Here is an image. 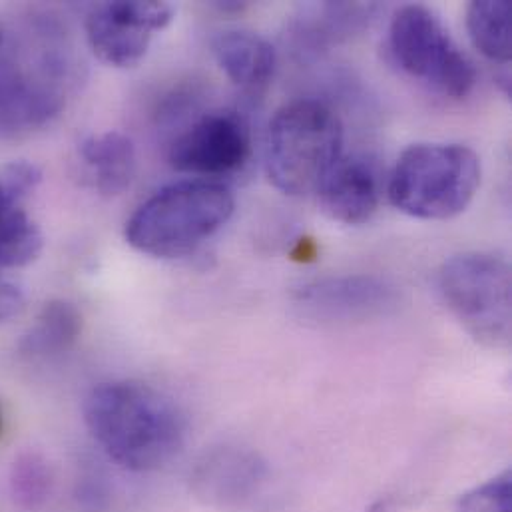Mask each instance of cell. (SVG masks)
<instances>
[{
	"instance_id": "5",
	"label": "cell",
	"mask_w": 512,
	"mask_h": 512,
	"mask_svg": "<svg viewBox=\"0 0 512 512\" xmlns=\"http://www.w3.org/2000/svg\"><path fill=\"white\" fill-rule=\"evenodd\" d=\"M481 188V160L463 144H413L395 162L387 194L405 216L443 222L461 216Z\"/></svg>"
},
{
	"instance_id": "21",
	"label": "cell",
	"mask_w": 512,
	"mask_h": 512,
	"mask_svg": "<svg viewBox=\"0 0 512 512\" xmlns=\"http://www.w3.org/2000/svg\"><path fill=\"white\" fill-rule=\"evenodd\" d=\"M24 307L22 291L0 277V321L16 317Z\"/></svg>"
},
{
	"instance_id": "22",
	"label": "cell",
	"mask_w": 512,
	"mask_h": 512,
	"mask_svg": "<svg viewBox=\"0 0 512 512\" xmlns=\"http://www.w3.org/2000/svg\"><path fill=\"white\" fill-rule=\"evenodd\" d=\"M216 6H218L222 12H232V10L242 12V10L246 8V4H244V2H218Z\"/></svg>"
},
{
	"instance_id": "7",
	"label": "cell",
	"mask_w": 512,
	"mask_h": 512,
	"mask_svg": "<svg viewBox=\"0 0 512 512\" xmlns=\"http://www.w3.org/2000/svg\"><path fill=\"white\" fill-rule=\"evenodd\" d=\"M439 291L465 331L485 347L511 343L512 275L503 256L465 252L439 269Z\"/></svg>"
},
{
	"instance_id": "15",
	"label": "cell",
	"mask_w": 512,
	"mask_h": 512,
	"mask_svg": "<svg viewBox=\"0 0 512 512\" xmlns=\"http://www.w3.org/2000/svg\"><path fill=\"white\" fill-rule=\"evenodd\" d=\"M212 52L224 74L244 92L259 94L273 78L275 48L256 32L224 30L214 36Z\"/></svg>"
},
{
	"instance_id": "24",
	"label": "cell",
	"mask_w": 512,
	"mask_h": 512,
	"mask_svg": "<svg viewBox=\"0 0 512 512\" xmlns=\"http://www.w3.org/2000/svg\"><path fill=\"white\" fill-rule=\"evenodd\" d=\"M0 431H2V411H0Z\"/></svg>"
},
{
	"instance_id": "12",
	"label": "cell",
	"mask_w": 512,
	"mask_h": 512,
	"mask_svg": "<svg viewBox=\"0 0 512 512\" xmlns=\"http://www.w3.org/2000/svg\"><path fill=\"white\" fill-rule=\"evenodd\" d=\"M381 170L371 156H341L319 186V206L327 218L343 226L371 222L381 202Z\"/></svg>"
},
{
	"instance_id": "1",
	"label": "cell",
	"mask_w": 512,
	"mask_h": 512,
	"mask_svg": "<svg viewBox=\"0 0 512 512\" xmlns=\"http://www.w3.org/2000/svg\"><path fill=\"white\" fill-rule=\"evenodd\" d=\"M84 421L108 459L136 473L168 465L186 441V419L178 405L132 381L94 387L84 401Z\"/></svg>"
},
{
	"instance_id": "20",
	"label": "cell",
	"mask_w": 512,
	"mask_h": 512,
	"mask_svg": "<svg viewBox=\"0 0 512 512\" xmlns=\"http://www.w3.org/2000/svg\"><path fill=\"white\" fill-rule=\"evenodd\" d=\"M459 512H512L511 473L487 481L485 485L469 491L459 501Z\"/></svg>"
},
{
	"instance_id": "17",
	"label": "cell",
	"mask_w": 512,
	"mask_h": 512,
	"mask_svg": "<svg viewBox=\"0 0 512 512\" xmlns=\"http://www.w3.org/2000/svg\"><path fill=\"white\" fill-rule=\"evenodd\" d=\"M467 32L487 60L509 68L512 56V4L509 0H475L467 8Z\"/></svg>"
},
{
	"instance_id": "23",
	"label": "cell",
	"mask_w": 512,
	"mask_h": 512,
	"mask_svg": "<svg viewBox=\"0 0 512 512\" xmlns=\"http://www.w3.org/2000/svg\"><path fill=\"white\" fill-rule=\"evenodd\" d=\"M4 42H6V32H4V28H2V24H0V50H2Z\"/></svg>"
},
{
	"instance_id": "13",
	"label": "cell",
	"mask_w": 512,
	"mask_h": 512,
	"mask_svg": "<svg viewBox=\"0 0 512 512\" xmlns=\"http://www.w3.org/2000/svg\"><path fill=\"white\" fill-rule=\"evenodd\" d=\"M265 465L248 451L226 449L208 457L194 477L200 499L214 507H236L257 493Z\"/></svg>"
},
{
	"instance_id": "11",
	"label": "cell",
	"mask_w": 512,
	"mask_h": 512,
	"mask_svg": "<svg viewBox=\"0 0 512 512\" xmlns=\"http://www.w3.org/2000/svg\"><path fill=\"white\" fill-rule=\"evenodd\" d=\"M42 174L30 162H12L0 172V269H14L40 256L44 238L24 210Z\"/></svg>"
},
{
	"instance_id": "14",
	"label": "cell",
	"mask_w": 512,
	"mask_h": 512,
	"mask_svg": "<svg viewBox=\"0 0 512 512\" xmlns=\"http://www.w3.org/2000/svg\"><path fill=\"white\" fill-rule=\"evenodd\" d=\"M86 182L104 198L124 194L136 174V146L130 136L108 130L92 134L78 146Z\"/></svg>"
},
{
	"instance_id": "19",
	"label": "cell",
	"mask_w": 512,
	"mask_h": 512,
	"mask_svg": "<svg viewBox=\"0 0 512 512\" xmlns=\"http://www.w3.org/2000/svg\"><path fill=\"white\" fill-rule=\"evenodd\" d=\"M10 495L24 511L40 509L52 491V473L48 463L36 453H22L10 467Z\"/></svg>"
},
{
	"instance_id": "18",
	"label": "cell",
	"mask_w": 512,
	"mask_h": 512,
	"mask_svg": "<svg viewBox=\"0 0 512 512\" xmlns=\"http://www.w3.org/2000/svg\"><path fill=\"white\" fill-rule=\"evenodd\" d=\"M82 331L80 311L62 299L50 301L38 313L34 325L22 339V351L34 357L60 355L68 351Z\"/></svg>"
},
{
	"instance_id": "10",
	"label": "cell",
	"mask_w": 512,
	"mask_h": 512,
	"mask_svg": "<svg viewBox=\"0 0 512 512\" xmlns=\"http://www.w3.org/2000/svg\"><path fill=\"white\" fill-rule=\"evenodd\" d=\"M397 303V287L379 275L353 273L309 281L295 291V305L313 319L357 321L383 315Z\"/></svg>"
},
{
	"instance_id": "16",
	"label": "cell",
	"mask_w": 512,
	"mask_h": 512,
	"mask_svg": "<svg viewBox=\"0 0 512 512\" xmlns=\"http://www.w3.org/2000/svg\"><path fill=\"white\" fill-rule=\"evenodd\" d=\"M377 10V4L363 2H325L311 6L295 26L297 44L309 52L327 48L369 26Z\"/></svg>"
},
{
	"instance_id": "3",
	"label": "cell",
	"mask_w": 512,
	"mask_h": 512,
	"mask_svg": "<svg viewBox=\"0 0 512 512\" xmlns=\"http://www.w3.org/2000/svg\"><path fill=\"white\" fill-rule=\"evenodd\" d=\"M232 190L216 180L170 184L148 198L126 222V242L146 256H188L234 216Z\"/></svg>"
},
{
	"instance_id": "4",
	"label": "cell",
	"mask_w": 512,
	"mask_h": 512,
	"mask_svg": "<svg viewBox=\"0 0 512 512\" xmlns=\"http://www.w3.org/2000/svg\"><path fill=\"white\" fill-rule=\"evenodd\" d=\"M343 124L321 100L301 98L281 106L269 122L265 170L285 196L319 190L343 156Z\"/></svg>"
},
{
	"instance_id": "2",
	"label": "cell",
	"mask_w": 512,
	"mask_h": 512,
	"mask_svg": "<svg viewBox=\"0 0 512 512\" xmlns=\"http://www.w3.org/2000/svg\"><path fill=\"white\" fill-rule=\"evenodd\" d=\"M76 82L72 48L52 22H32L0 50V134L16 136L50 124Z\"/></svg>"
},
{
	"instance_id": "8",
	"label": "cell",
	"mask_w": 512,
	"mask_h": 512,
	"mask_svg": "<svg viewBox=\"0 0 512 512\" xmlns=\"http://www.w3.org/2000/svg\"><path fill=\"white\" fill-rule=\"evenodd\" d=\"M254 152L250 120L234 108L210 110L182 130L168 150L172 168L202 178L232 176Z\"/></svg>"
},
{
	"instance_id": "9",
	"label": "cell",
	"mask_w": 512,
	"mask_h": 512,
	"mask_svg": "<svg viewBox=\"0 0 512 512\" xmlns=\"http://www.w3.org/2000/svg\"><path fill=\"white\" fill-rule=\"evenodd\" d=\"M174 16L176 8L170 2H100L86 16V38L104 64L134 68L146 56L154 34L166 30Z\"/></svg>"
},
{
	"instance_id": "6",
	"label": "cell",
	"mask_w": 512,
	"mask_h": 512,
	"mask_svg": "<svg viewBox=\"0 0 512 512\" xmlns=\"http://www.w3.org/2000/svg\"><path fill=\"white\" fill-rule=\"evenodd\" d=\"M387 50L401 72L445 98L463 100L477 86L475 62L453 40L441 16L425 4H405L393 14Z\"/></svg>"
}]
</instances>
